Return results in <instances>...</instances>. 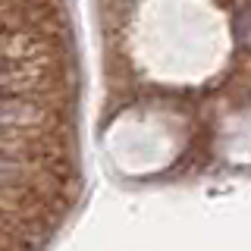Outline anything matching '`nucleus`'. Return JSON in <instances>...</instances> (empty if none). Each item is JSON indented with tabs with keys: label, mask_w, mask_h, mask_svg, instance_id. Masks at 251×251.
<instances>
[{
	"label": "nucleus",
	"mask_w": 251,
	"mask_h": 251,
	"mask_svg": "<svg viewBox=\"0 0 251 251\" xmlns=\"http://www.w3.org/2000/svg\"><path fill=\"white\" fill-rule=\"evenodd\" d=\"M0 73H3V60H0ZM0 94H6V85H3V78H0Z\"/></svg>",
	"instance_id": "obj_4"
},
{
	"label": "nucleus",
	"mask_w": 251,
	"mask_h": 251,
	"mask_svg": "<svg viewBox=\"0 0 251 251\" xmlns=\"http://www.w3.org/2000/svg\"><path fill=\"white\" fill-rule=\"evenodd\" d=\"M232 31H235V41L251 50V6H248V10H242V13H235Z\"/></svg>",
	"instance_id": "obj_2"
},
{
	"label": "nucleus",
	"mask_w": 251,
	"mask_h": 251,
	"mask_svg": "<svg viewBox=\"0 0 251 251\" xmlns=\"http://www.w3.org/2000/svg\"><path fill=\"white\" fill-rule=\"evenodd\" d=\"M28 116H31V110L25 104H0V129L3 126H22V123H28Z\"/></svg>",
	"instance_id": "obj_1"
},
{
	"label": "nucleus",
	"mask_w": 251,
	"mask_h": 251,
	"mask_svg": "<svg viewBox=\"0 0 251 251\" xmlns=\"http://www.w3.org/2000/svg\"><path fill=\"white\" fill-rule=\"evenodd\" d=\"M0 151H3V135H0Z\"/></svg>",
	"instance_id": "obj_5"
},
{
	"label": "nucleus",
	"mask_w": 251,
	"mask_h": 251,
	"mask_svg": "<svg viewBox=\"0 0 251 251\" xmlns=\"http://www.w3.org/2000/svg\"><path fill=\"white\" fill-rule=\"evenodd\" d=\"M22 163L13 160V157H3V151H0V182H13V179L22 176Z\"/></svg>",
	"instance_id": "obj_3"
}]
</instances>
